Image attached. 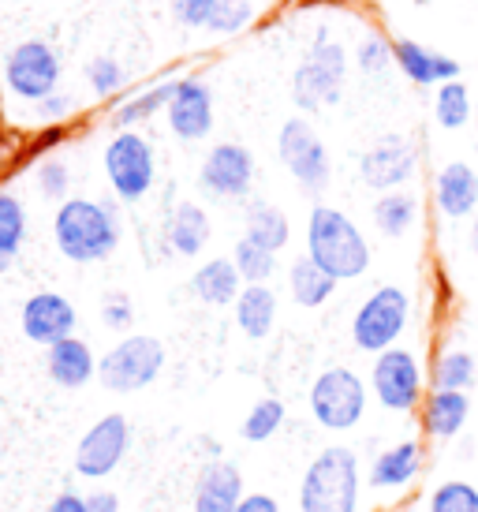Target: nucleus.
Wrapping results in <instances>:
<instances>
[{"instance_id":"nucleus-45","label":"nucleus","mask_w":478,"mask_h":512,"mask_svg":"<svg viewBox=\"0 0 478 512\" xmlns=\"http://www.w3.org/2000/svg\"><path fill=\"white\" fill-rule=\"evenodd\" d=\"M45 512H86V494H75V490H64L57 498L49 501Z\"/></svg>"},{"instance_id":"nucleus-25","label":"nucleus","mask_w":478,"mask_h":512,"mask_svg":"<svg viewBox=\"0 0 478 512\" xmlns=\"http://www.w3.org/2000/svg\"><path fill=\"white\" fill-rule=\"evenodd\" d=\"M232 314L247 341H266L277 326V292L269 285H243L239 299L232 303Z\"/></svg>"},{"instance_id":"nucleus-19","label":"nucleus","mask_w":478,"mask_h":512,"mask_svg":"<svg viewBox=\"0 0 478 512\" xmlns=\"http://www.w3.org/2000/svg\"><path fill=\"white\" fill-rule=\"evenodd\" d=\"M243 475L232 460H210L195 479V501L191 512H236L243 501Z\"/></svg>"},{"instance_id":"nucleus-35","label":"nucleus","mask_w":478,"mask_h":512,"mask_svg":"<svg viewBox=\"0 0 478 512\" xmlns=\"http://www.w3.org/2000/svg\"><path fill=\"white\" fill-rule=\"evenodd\" d=\"M426 512H478V486L464 479H449L430 490Z\"/></svg>"},{"instance_id":"nucleus-18","label":"nucleus","mask_w":478,"mask_h":512,"mask_svg":"<svg viewBox=\"0 0 478 512\" xmlns=\"http://www.w3.org/2000/svg\"><path fill=\"white\" fill-rule=\"evenodd\" d=\"M434 206L445 221L478 214V172L467 161H449L434 176Z\"/></svg>"},{"instance_id":"nucleus-3","label":"nucleus","mask_w":478,"mask_h":512,"mask_svg":"<svg viewBox=\"0 0 478 512\" xmlns=\"http://www.w3.org/2000/svg\"><path fill=\"white\" fill-rule=\"evenodd\" d=\"M363 468L348 445H329L314 456L299 479V512H359Z\"/></svg>"},{"instance_id":"nucleus-8","label":"nucleus","mask_w":478,"mask_h":512,"mask_svg":"<svg viewBox=\"0 0 478 512\" xmlns=\"http://www.w3.org/2000/svg\"><path fill=\"white\" fill-rule=\"evenodd\" d=\"M101 169H105V180H109L116 199L124 206H135V202L150 195V187L157 180L154 146L139 131H116L113 139L105 143Z\"/></svg>"},{"instance_id":"nucleus-22","label":"nucleus","mask_w":478,"mask_h":512,"mask_svg":"<svg viewBox=\"0 0 478 512\" xmlns=\"http://www.w3.org/2000/svg\"><path fill=\"white\" fill-rule=\"evenodd\" d=\"M45 374L60 389H83L98 378V356L83 337H68V341L45 348Z\"/></svg>"},{"instance_id":"nucleus-4","label":"nucleus","mask_w":478,"mask_h":512,"mask_svg":"<svg viewBox=\"0 0 478 512\" xmlns=\"http://www.w3.org/2000/svg\"><path fill=\"white\" fill-rule=\"evenodd\" d=\"M344 79H348V53L344 45L329 38V30H318V38L310 45V53L299 60L292 75V101L303 113L329 109L344 98Z\"/></svg>"},{"instance_id":"nucleus-14","label":"nucleus","mask_w":478,"mask_h":512,"mask_svg":"<svg viewBox=\"0 0 478 512\" xmlns=\"http://www.w3.org/2000/svg\"><path fill=\"white\" fill-rule=\"evenodd\" d=\"M415 172H419V150L411 146L408 135H381L359 157V176L378 195L408 187Z\"/></svg>"},{"instance_id":"nucleus-7","label":"nucleus","mask_w":478,"mask_h":512,"mask_svg":"<svg viewBox=\"0 0 478 512\" xmlns=\"http://www.w3.org/2000/svg\"><path fill=\"white\" fill-rule=\"evenodd\" d=\"M161 370H165V344L150 333H131L98 359V382L116 397H127L154 385Z\"/></svg>"},{"instance_id":"nucleus-2","label":"nucleus","mask_w":478,"mask_h":512,"mask_svg":"<svg viewBox=\"0 0 478 512\" xmlns=\"http://www.w3.org/2000/svg\"><path fill=\"white\" fill-rule=\"evenodd\" d=\"M307 258L337 281H359L370 270V243L344 210L314 206L307 217Z\"/></svg>"},{"instance_id":"nucleus-15","label":"nucleus","mask_w":478,"mask_h":512,"mask_svg":"<svg viewBox=\"0 0 478 512\" xmlns=\"http://www.w3.org/2000/svg\"><path fill=\"white\" fill-rule=\"evenodd\" d=\"M75 326H79V311L64 292H34L19 307V329L30 344L53 348L75 337Z\"/></svg>"},{"instance_id":"nucleus-39","label":"nucleus","mask_w":478,"mask_h":512,"mask_svg":"<svg viewBox=\"0 0 478 512\" xmlns=\"http://www.w3.org/2000/svg\"><path fill=\"white\" fill-rule=\"evenodd\" d=\"M86 86L94 90V98H113L116 90L124 86V68H120V60L116 57L90 60V68H86Z\"/></svg>"},{"instance_id":"nucleus-6","label":"nucleus","mask_w":478,"mask_h":512,"mask_svg":"<svg viewBox=\"0 0 478 512\" xmlns=\"http://www.w3.org/2000/svg\"><path fill=\"white\" fill-rule=\"evenodd\" d=\"M411 322V296L400 285H381L352 314V344L366 356H378L400 344Z\"/></svg>"},{"instance_id":"nucleus-34","label":"nucleus","mask_w":478,"mask_h":512,"mask_svg":"<svg viewBox=\"0 0 478 512\" xmlns=\"http://www.w3.org/2000/svg\"><path fill=\"white\" fill-rule=\"evenodd\" d=\"M284 427V400L277 397H262L254 400V408L247 415H243V427H239V434H243V441H269L277 430Z\"/></svg>"},{"instance_id":"nucleus-31","label":"nucleus","mask_w":478,"mask_h":512,"mask_svg":"<svg viewBox=\"0 0 478 512\" xmlns=\"http://www.w3.org/2000/svg\"><path fill=\"white\" fill-rule=\"evenodd\" d=\"M434 120L437 128L460 131L471 120V90L464 79H449L434 90Z\"/></svg>"},{"instance_id":"nucleus-46","label":"nucleus","mask_w":478,"mask_h":512,"mask_svg":"<svg viewBox=\"0 0 478 512\" xmlns=\"http://www.w3.org/2000/svg\"><path fill=\"white\" fill-rule=\"evenodd\" d=\"M471 251H475V258H478V214L471 217Z\"/></svg>"},{"instance_id":"nucleus-27","label":"nucleus","mask_w":478,"mask_h":512,"mask_svg":"<svg viewBox=\"0 0 478 512\" xmlns=\"http://www.w3.org/2000/svg\"><path fill=\"white\" fill-rule=\"evenodd\" d=\"M337 277H329V273L314 262V258H296L292 266H288V296L296 299L299 307H307V311H314V307H325L329 299H333V292H337Z\"/></svg>"},{"instance_id":"nucleus-23","label":"nucleus","mask_w":478,"mask_h":512,"mask_svg":"<svg viewBox=\"0 0 478 512\" xmlns=\"http://www.w3.org/2000/svg\"><path fill=\"white\" fill-rule=\"evenodd\" d=\"M213 236L210 214L198 202H176L169 221H165V247L180 258H195L206 251Z\"/></svg>"},{"instance_id":"nucleus-20","label":"nucleus","mask_w":478,"mask_h":512,"mask_svg":"<svg viewBox=\"0 0 478 512\" xmlns=\"http://www.w3.org/2000/svg\"><path fill=\"white\" fill-rule=\"evenodd\" d=\"M393 64L415 86H441L449 83V79H460V64L456 60L430 49V45L411 42V38H396L393 42Z\"/></svg>"},{"instance_id":"nucleus-21","label":"nucleus","mask_w":478,"mask_h":512,"mask_svg":"<svg viewBox=\"0 0 478 512\" xmlns=\"http://www.w3.org/2000/svg\"><path fill=\"white\" fill-rule=\"evenodd\" d=\"M471 419V393H456V389H430L419 404L422 434L430 441H449L467 427Z\"/></svg>"},{"instance_id":"nucleus-1","label":"nucleus","mask_w":478,"mask_h":512,"mask_svg":"<svg viewBox=\"0 0 478 512\" xmlns=\"http://www.w3.org/2000/svg\"><path fill=\"white\" fill-rule=\"evenodd\" d=\"M53 243L75 266H94L113 258L120 247L116 206L101 199H64L53 214Z\"/></svg>"},{"instance_id":"nucleus-24","label":"nucleus","mask_w":478,"mask_h":512,"mask_svg":"<svg viewBox=\"0 0 478 512\" xmlns=\"http://www.w3.org/2000/svg\"><path fill=\"white\" fill-rule=\"evenodd\" d=\"M239 292H243V277L232 258H210L191 273V296L206 307H232Z\"/></svg>"},{"instance_id":"nucleus-43","label":"nucleus","mask_w":478,"mask_h":512,"mask_svg":"<svg viewBox=\"0 0 478 512\" xmlns=\"http://www.w3.org/2000/svg\"><path fill=\"white\" fill-rule=\"evenodd\" d=\"M86 512H120V498H116V490H109V486L90 490V494H86Z\"/></svg>"},{"instance_id":"nucleus-12","label":"nucleus","mask_w":478,"mask_h":512,"mask_svg":"<svg viewBox=\"0 0 478 512\" xmlns=\"http://www.w3.org/2000/svg\"><path fill=\"white\" fill-rule=\"evenodd\" d=\"M127 449H131V423H127V415H101L98 423L79 438V445H75V475L90 479V483H101V479H109L124 464Z\"/></svg>"},{"instance_id":"nucleus-38","label":"nucleus","mask_w":478,"mask_h":512,"mask_svg":"<svg viewBox=\"0 0 478 512\" xmlns=\"http://www.w3.org/2000/svg\"><path fill=\"white\" fill-rule=\"evenodd\" d=\"M34 184H38V195L49 202H64L71 187V169L60 161V157H45L34 169Z\"/></svg>"},{"instance_id":"nucleus-47","label":"nucleus","mask_w":478,"mask_h":512,"mask_svg":"<svg viewBox=\"0 0 478 512\" xmlns=\"http://www.w3.org/2000/svg\"><path fill=\"white\" fill-rule=\"evenodd\" d=\"M393 512H419V509H411V505H400V509H393Z\"/></svg>"},{"instance_id":"nucleus-36","label":"nucleus","mask_w":478,"mask_h":512,"mask_svg":"<svg viewBox=\"0 0 478 512\" xmlns=\"http://www.w3.org/2000/svg\"><path fill=\"white\" fill-rule=\"evenodd\" d=\"M355 64L363 75H381L385 68H393V42L381 30H366L359 49H355Z\"/></svg>"},{"instance_id":"nucleus-29","label":"nucleus","mask_w":478,"mask_h":512,"mask_svg":"<svg viewBox=\"0 0 478 512\" xmlns=\"http://www.w3.org/2000/svg\"><path fill=\"white\" fill-rule=\"evenodd\" d=\"M243 236L281 255L284 247H288V240H292V225H288V217H284L277 206L251 202V206H247V221H243Z\"/></svg>"},{"instance_id":"nucleus-13","label":"nucleus","mask_w":478,"mask_h":512,"mask_svg":"<svg viewBox=\"0 0 478 512\" xmlns=\"http://www.w3.org/2000/svg\"><path fill=\"white\" fill-rule=\"evenodd\" d=\"M198 187L221 202L247 199L254 187V154L243 143H217L198 165Z\"/></svg>"},{"instance_id":"nucleus-33","label":"nucleus","mask_w":478,"mask_h":512,"mask_svg":"<svg viewBox=\"0 0 478 512\" xmlns=\"http://www.w3.org/2000/svg\"><path fill=\"white\" fill-rule=\"evenodd\" d=\"M27 240V206L12 191H0V258L15 262Z\"/></svg>"},{"instance_id":"nucleus-9","label":"nucleus","mask_w":478,"mask_h":512,"mask_svg":"<svg viewBox=\"0 0 478 512\" xmlns=\"http://www.w3.org/2000/svg\"><path fill=\"white\" fill-rule=\"evenodd\" d=\"M60 57L57 49L42 38H27L8 49V57L0 60V86L12 94V98L38 105L42 98L57 94L60 86Z\"/></svg>"},{"instance_id":"nucleus-30","label":"nucleus","mask_w":478,"mask_h":512,"mask_svg":"<svg viewBox=\"0 0 478 512\" xmlns=\"http://www.w3.org/2000/svg\"><path fill=\"white\" fill-rule=\"evenodd\" d=\"M434 389H456V393H471L478 382V363L467 348H445L430 370Z\"/></svg>"},{"instance_id":"nucleus-49","label":"nucleus","mask_w":478,"mask_h":512,"mask_svg":"<svg viewBox=\"0 0 478 512\" xmlns=\"http://www.w3.org/2000/svg\"><path fill=\"white\" fill-rule=\"evenodd\" d=\"M8 4H23V0H8Z\"/></svg>"},{"instance_id":"nucleus-44","label":"nucleus","mask_w":478,"mask_h":512,"mask_svg":"<svg viewBox=\"0 0 478 512\" xmlns=\"http://www.w3.org/2000/svg\"><path fill=\"white\" fill-rule=\"evenodd\" d=\"M236 512H281V505H277V498H273V494L254 490V494H243V501L236 505Z\"/></svg>"},{"instance_id":"nucleus-26","label":"nucleus","mask_w":478,"mask_h":512,"mask_svg":"<svg viewBox=\"0 0 478 512\" xmlns=\"http://www.w3.org/2000/svg\"><path fill=\"white\" fill-rule=\"evenodd\" d=\"M419 214H422L419 195L408 191V187L378 195V199H374V210H370L374 228H378L381 236H389V240H404L411 228L419 225Z\"/></svg>"},{"instance_id":"nucleus-11","label":"nucleus","mask_w":478,"mask_h":512,"mask_svg":"<svg viewBox=\"0 0 478 512\" xmlns=\"http://www.w3.org/2000/svg\"><path fill=\"white\" fill-rule=\"evenodd\" d=\"M277 154H281V165L292 172L307 195H322L329 187V176H333V161H329V150H325L322 135L314 131L307 116H292L284 120L281 135H277Z\"/></svg>"},{"instance_id":"nucleus-42","label":"nucleus","mask_w":478,"mask_h":512,"mask_svg":"<svg viewBox=\"0 0 478 512\" xmlns=\"http://www.w3.org/2000/svg\"><path fill=\"white\" fill-rule=\"evenodd\" d=\"M71 113V98L68 94H49V98H42L38 105H30V116L38 120V124H45V128H53V124H64Z\"/></svg>"},{"instance_id":"nucleus-16","label":"nucleus","mask_w":478,"mask_h":512,"mask_svg":"<svg viewBox=\"0 0 478 512\" xmlns=\"http://www.w3.org/2000/svg\"><path fill=\"white\" fill-rule=\"evenodd\" d=\"M165 124L180 143H202L213 131V90L202 79L187 75L176 79L169 105H165Z\"/></svg>"},{"instance_id":"nucleus-10","label":"nucleus","mask_w":478,"mask_h":512,"mask_svg":"<svg viewBox=\"0 0 478 512\" xmlns=\"http://www.w3.org/2000/svg\"><path fill=\"white\" fill-rule=\"evenodd\" d=\"M370 393L385 412L411 415L419 412L422 397H426V370L411 348H389L374 356L370 367Z\"/></svg>"},{"instance_id":"nucleus-32","label":"nucleus","mask_w":478,"mask_h":512,"mask_svg":"<svg viewBox=\"0 0 478 512\" xmlns=\"http://www.w3.org/2000/svg\"><path fill=\"white\" fill-rule=\"evenodd\" d=\"M232 262H236L243 285H269V277L277 273V251H269V247L247 240V236H239Z\"/></svg>"},{"instance_id":"nucleus-17","label":"nucleus","mask_w":478,"mask_h":512,"mask_svg":"<svg viewBox=\"0 0 478 512\" xmlns=\"http://www.w3.org/2000/svg\"><path fill=\"white\" fill-rule=\"evenodd\" d=\"M426 468V449H422L419 438H404L381 449L374 460H370V471H366V486L378 490V494H400L408 490L415 479Z\"/></svg>"},{"instance_id":"nucleus-28","label":"nucleus","mask_w":478,"mask_h":512,"mask_svg":"<svg viewBox=\"0 0 478 512\" xmlns=\"http://www.w3.org/2000/svg\"><path fill=\"white\" fill-rule=\"evenodd\" d=\"M172 90H176V79H161V83L146 86V90L131 94L127 101H120V105H116V113H113V128L116 131H135L139 124L154 120L157 113H165Z\"/></svg>"},{"instance_id":"nucleus-48","label":"nucleus","mask_w":478,"mask_h":512,"mask_svg":"<svg viewBox=\"0 0 478 512\" xmlns=\"http://www.w3.org/2000/svg\"><path fill=\"white\" fill-rule=\"evenodd\" d=\"M8 266H12V262H4V258H0V273H4V270H8Z\"/></svg>"},{"instance_id":"nucleus-5","label":"nucleus","mask_w":478,"mask_h":512,"mask_svg":"<svg viewBox=\"0 0 478 512\" xmlns=\"http://www.w3.org/2000/svg\"><path fill=\"white\" fill-rule=\"evenodd\" d=\"M310 415L329 434H348L363 423L370 404V385L352 367H325L310 385Z\"/></svg>"},{"instance_id":"nucleus-41","label":"nucleus","mask_w":478,"mask_h":512,"mask_svg":"<svg viewBox=\"0 0 478 512\" xmlns=\"http://www.w3.org/2000/svg\"><path fill=\"white\" fill-rule=\"evenodd\" d=\"M213 4H217V0H169L176 23H183V27H202V30L210 23Z\"/></svg>"},{"instance_id":"nucleus-37","label":"nucleus","mask_w":478,"mask_h":512,"mask_svg":"<svg viewBox=\"0 0 478 512\" xmlns=\"http://www.w3.org/2000/svg\"><path fill=\"white\" fill-rule=\"evenodd\" d=\"M251 19H254L251 0H217V4H213L210 23H206V30H210V34H217V38H221V34L228 38V34H239V30L247 27Z\"/></svg>"},{"instance_id":"nucleus-40","label":"nucleus","mask_w":478,"mask_h":512,"mask_svg":"<svg viewBox=\"0 0 478 512\" xmlns=\"http://www.w3.org/2000/svg\"><path fill=\"white\" fill-rule=\"evenodd\" d=\"M101 322H105V329H116V333L131 329V322H135V303H131V296L127 292H105L101 296Z\"/></svg>"}]
</instances>
